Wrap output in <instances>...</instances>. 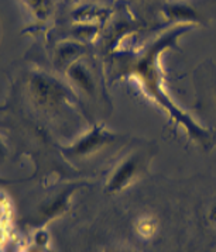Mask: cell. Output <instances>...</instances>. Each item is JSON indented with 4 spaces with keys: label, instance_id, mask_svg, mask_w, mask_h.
<instances>
[{
    "label": "cell",
    "instance_id": "6da1fadb",
    "mask_svg": "<svg viewBox=\"0 0 216 252\" xmlns=\"http://www.w3.org/2000/svg\"><path fill=\"white\" fill-rule=\"evenodd\" d=\"M185 29H178L175 31H170L168 34L163 35L160 40H157L144 52L143 55L137 60V62L133 65L132 68V73H134L137 76V79L140 81V83L143 85V88L147 92V94H151L155 100L158 101L160 104H163L165 109L168 110V113L171 116H174L175 119L181 121V124L185 126V128L188 131H191L195 137H204L206 134L201 131V128L196 126L195 123L189 121L185 119L181 111H178L175 107H173V103L170 101V99L164 94V91L161 89V76H160V66H158V57L161 55V52L174 44V40L180 35V32Z\"/></svg>",
    "mask_w": 216,
    "mask_h": 252
},
{
    "label": "cell",
    "instance_id": "7a4b0ae2",
    "mask_svg": "<svg viewBox=\"0 0 216 252\" xmlns=\"http://www.w3.org/2000/svg\"><path fill=\"white\" fill-rule=\"evenodd\" d=\"M139 171H140V161H139V158L130 157V158L124 159V162H122L117 166V169L112 175V178L109 181V189L112 192H117V190L126 188L137 176Z\"/></svg>",
    "mask_w": 216,
    "mask_h": 252
},
{
    "label": "cell",
    "instance_id": "3957f363",
    "mask_svg": "<svg viewBox=\"0 0 216 252\" xmlns=\"http://www.w3.org/2000/svg\"><path fill=\"white\" fill-rule=\"evenodd\" d=\"M33 86H34L37 99L44 103H54V101L60 100L67 93V89L60 82L48 76H37L33 81Z\"/></svg>",
    "mask_w": 216,
    "mask_h": 252
},
{
    "label": "cell",
    "instance_id": "277c9868",
    "mask_svg": "<svg viewBox=\"0 0 216 252\" xmlns=\"http://www.w3.org/2000/svg\"><path fill=\"white\" fill-rule=\"evenodd\" d=\"M110 140V135L108 132L102 130V128H95L93 131L86 134L82 137L79 141L76 142L71 150L72 152L78 154V155H83V154H89V152L95 151L96 148H99L102 144Z\"/></svg>",
    "mask_w": 216,
    "mask_h": 252
},
{
    "label": "cell",
    "instance_id": "5b68a950",
    "mask_svg": "<svg viewBox=\"0 0 216 252\" xmlns=\"http://www.w3.org/2000/svg\"><path fill=\"white\" fill-rule=\"evenodd\" d=\"M70 73H71L72 79L76 82V83H79L82 89H86V91L88 89H92L91 75H89L88 69L83 66L82 63H79V62L72 63L71 68H70Z\"/></svg>",
    "mask_w": 216,
    "mask_h": 252
},
{
    "label": "cell",
    "instance_id": "8992f818",
    "mask_svg": "<svg viewBox=\"0 0 216 252\" xmlns=\"http://www.w3.org/2000/svg\"><path fill=\"white\" fill-rule=\"evenodd\" d=\"M167 14H170L171 17H175L178 20H189L194 23L199 21L195 10H192L188 6H182V4H171L167 10Z\"/></svg>",
    "mask_w": 216,
    "mask_h": 252
}]
</instances>
